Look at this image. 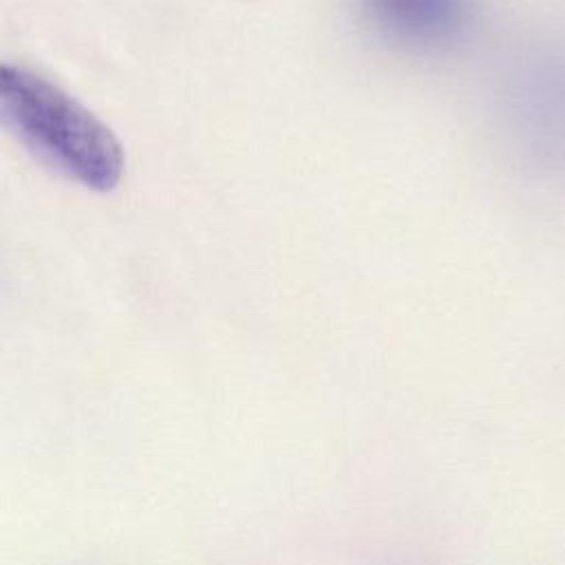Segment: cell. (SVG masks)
I'll use <instances>...</instances> for the list:
<instances>
[{"label": "cell", "mask_w": 565, "mask_h": 565, "mask_svg": "<svg viewBox=\"0 0 565 565\" xmlns=\"http://www.w3.org/2000/svg\"><path fill=\"white\" fill-rule=\"evenodd\" d=\"M7 130L53 174L93 192H110L126 168L113 130L46 77L15 64L0 68Z\"/></svg>", "instance_id": "6da1fadb"}, {"label": "cell", "mask_w": 565, "mask_h": 565, "mask_svg": "<svg viewBox=\"0 0 565 565\" xmlns=\"http://www.w3.org/2000/svg\"><path fill=\"white\" fill-rule=\"evenodd\" d=\"M371 20L408 44H437L463 24L461 0H364Z\"/></svg>", "instance_id": "7a4b0ae2"}]
</instances>
